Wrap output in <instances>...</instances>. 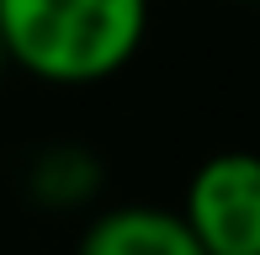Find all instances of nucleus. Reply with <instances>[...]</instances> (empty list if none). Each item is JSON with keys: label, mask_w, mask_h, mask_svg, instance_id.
Instances as JSON below:
<instances>
[{"label": "nucleus", "mask_w": 260, "mask_h": 255, "mask_svg": "<svg viewBox=\"0 0 260 255\" xmlns=\"http://www.w3.org/2000/svg\"><path fill=\"white\" fill-rule=\"evenodd\" d=\"M149 0H0L6 59L48 85H101L138 59Z\"/></svg>", "instance_id": "nucleus-1"}, {"label": "nucleus", "mask_w": 260, "mask_h": 255, "mask_svg": "<svg viewBox=\"0 0 260 255\" xmlns=\"http://www.w3.org/2000/svg\"><path fill=\"white\" fill-rule=\"evenodd\" d=\"M181 218L207 255H260V154L223 149L202 160L186 181Z\"/></svg>", "instance_id": "nucleus-2"}, {"label": "nucleus", "mask_w": 260, "mask_h": 255, "mask_svg": "<svg viewBox=\"0 0 260 255\" xmlns=\"http://www.w3.org/2000/svg\"><path fill=\"white\" fill-rule=\"evenodd\" d=\"M75 255H207V250L197 245V234L186 229L181 213L127 202V207H106L90 218Z\"/></svg>", "instance_id": "nucleus-3"}, {"label": "nucleus", "mask_w": 260, "mask_h": 255, "mask_svg": "<svg viewBox=\"0 0 260 255\" xmlns=\"http://www.w3.org/2000/svg\"><path fill=\"white\" fill-rule=\"evenodd\" d=\"M32 197L38 202H53V207H75L85 202L90 192L101 186V165L80 149H48V154L32 165Z\"/></svg>", "instance_id": "nucleus-4"}, {"label": "nucleus", "mask_w": 260, "mask_h": 255, "mask_svg": "<svg viewBox=\"0 0 260 255\" xmlns=\"http://www.w3.org/2000/svg\"><path fill=\"white\" fill-rule=\"evenodd\" d=\"M6 64H11V59H6V43H0V75H6Z\"/></svg>", "instance_id": "nucleus-5"}, {"label": "nucleus", "mask_w": 260, "mask_h": 255, "mask_svg": "<svg viewBox=\"0 0 260 255\" xmlns=\"http://www.w3.org/2000/svg\"><path fill=\"white\" fill-rule=\"evenodd\" d=\"M250 6H260V0H250Z\"/></svg>", "instance_id": "nucleus-6"}]
</instances>
